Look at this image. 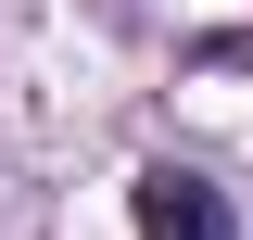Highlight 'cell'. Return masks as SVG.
<instances>
[{
	"instance_id": "6da1fadb",
	"label": "cell",
	"mask_w": 253,
	"mask_h": 240,
	"mask_svg": "<svg viewBox=\"0 0 253 240\" xmlns=\"http://www.w3.org/2000/svg\"><path fill=\"white\" fill-rule=\"evenodd\" d=\"M139 240H241V215H228V190H215V177L152 164V177H139Z\"/></svg>"
}]
</instances>
